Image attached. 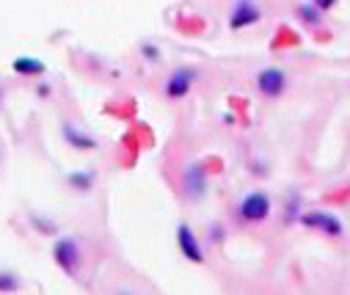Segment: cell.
I'll return each mask as SVG.
<instances>
[{
  "label": "cell",
  "instance_id": "obj_7",
  "mask_svg": "<svg viewBox=\"0 0 350 295\" xmlns=\"http://www.w3.org/2000/svg\"><path fill=\"white\" fill-rule=\"evenodd\" d=\"M177 246H180V251L185 254V259H191V262H204L202 243H199L196 232H193L188 224H180V227H177Z\"/></svg>",
  "mask_w": 350,
  "mask_h": 295
},
{
  "label": "cell",
  "instance_id": "obj_15",
  "mask_svg": "<svg viewBox=\"0 0 350 295\" xmlns=\"http://www.w3.org/2000/svg\"><path fill=\"white\" fill-rule=\"evenodd\" d=\"M122 295H130V292H122Z\"/></svg>",
  "mask_w": 350,
  "mask_h": 295
},
{
  "label": "cell",
  "instance_id": "obj_10",
  "mask_svg": "<svg viewBox=\"0 0 350 295\" xmlns=\"http://www.w3.org/2000/svg\"><path fill=\"white\" fill-rule=\"evenodd\" d=\"M64 138H66L72 146H77V149H94V146H97V141H94L89 133H83V130H77V127H72V125L64 127Z\"/></svg>",
  "mask_w": 350,
  "mask_h": 295
},
{
  "label": "cell",
  "instance_id": "obj_3",
  "mask_svg": "<svg viewBox=\"0 0 350 295\" xmlns=\"http://www.w3.org/2000/svg\"><path fill=\"white\" fill-rule=\"evenodd\" d=\"M196 77H199V69H193V66H177V69L168 75V80H165V97H171V100H183V97L193 88Z\"/></svg>",
  "mask_w": 350,
  "mask_h": 295
},
{
  "label": "cell",
  "instance_id": "obj_4",
  "mask_svg": "<svg viewBox=\"0 0 350 295\" xmlns=\"http://www.w3.org/2000/svg\"><path fill=\"white\" fill-rule=\"evenodd\" d=\"M53 259L58 262L61 270L66 273H77L80 268V246L75 238H58L53 246Z\"/></svg>",
  "mask_w": 350,
  "mask_h": 295
},
{
  "label": "cell",
  "instance_id": "obj_11",
  "mask_svg": "<svg viewBox=\"0 0 350 295\" xmlns=\"http://www.w3.org/2000/svg\"><path fill=\"white\" fill-rule=\"evenodd\" d=\"M14 72H20V75H42L44 64L39 58H17L14 61Z\"/></svg>",
  "mask_w": 350,
  "mask_h": 295
},
{
  "label": "cell",
  "instance_id": "obj_12",
  "mask_svg": "<svg viewBox=\"0 0 350 295\" xmlns=\"http://www.w3.org/2000/svg\"><path fill=\"white\" fill-rule=\"evenodd\" d=\"M69 185L77 190H89L94 185V171H75L69 174Z\"/></svg>",
  "mask_w": 350,
  "mask_h": 295
},
{
  "label": "cell",
  "instance_id": "obj_5",
  "mask_svg": "<svg viewBox=\"0 0 350 295\" xmlns=\"http://www.w3.org/2000/svg\"><path fill=\"white\" fill-rule=\"evenodd\" d=\"M256 88L259 94H265V97H282L284 88H287V75L276 66H268V69H262L256 75Z\"/></svg>",
  "mask_w": 350,
  "mask_h": 295
},
{
  "label": "cell",
  "instance_id": "obj_6",
  "mask_svg": "<svg viewBox=\"0 0 350 295\" xmlns=\"http://www.w3.org/2000/svg\"><path fill=\"white\" fill-rule=\"evenodd\" d=\"M262 20V9L251 0H243V3H234L232 14H229V28L240 31V28H248V25H256Z\"/></svg>",
  "mask_w": 350,
  "mask_h": 295
},
{
  "label": "cell",
  "instance_id": "obj_8",
  "mask_svg": "<svg viewBox=\"0 0 350 295\" xmlns=\"http://www.w3.org/2000/svg\"><path fill=\"white\" fill-rule=\"evenodd\" d=\"M183 185H185V193L191 199H202L207 193V174L202 166H188L185 174H183Z\"/></svg>",
  "mask_w": 350,
  "mask_h": 295
},
{
  "label": "cell",
  "instance_id": "obj_1",
  "mask_svg": "<svg viewBox=\"0 0 350 295\" xmlns=\"http://www.w3.org/2000/svg\"><path fill=\"white\" fill-rule=\"evenodd\" d=\"M237 213H240V218L248 221V224H262V221L271 216V196H268V193H262V190L248 193L245 199L240 202Z\"/></svg>",
  "mask_w": 350,
  "mask_h": 295
},
{
  "label": "cell",
  "instance_id": "obj_14",
  "mask_svg": "<svg viewBox=\"0 0 350 295\" xmlns=\"http://www.w3.org/2000/svg\"><path fill=\"white\" fill-rule=\"evenodd\" d=\"M141 53H144L149 61H154V58L160 55V50H157V47H152V44H141Z\"/></svg>",
  "mask_w": 350,
  "mask_h": 295
},
{
  "label": "cell",
  "instance_id": "obj_2",
  "mask_svg": "<svg viewBox=\"0 0 350 295\" xmlns=\"http://www.w3.org/2000/svg\"><path fill=\"white\" fill-rule=\"evenodd\" d=\"M301 224H304L306 229L323 232V235H328V238H339V235L345 232L342 218H339L336 213H328V210H309V213L301 216Z\"/></svg>",
  "mask_w": 350,
  "mask_h": 295
},
{
  "label": "cell",
  "instance_id": "obj_9",
  "mask_svg": "<svg viewBox=\"0 0 350 295\" xmlns=\"http://www.w3.org/2000/svg\"><path fill=\"white\" fill-rule=\"evenodd\" d=\"M298 20L304 23V25H320L323 23V12L317 9V3H314V0H304V3H298Z\"/></svg>",
  "mask_w": 350,
  "mask_h": 295
},
{
  "label": "cell",
  "instance_id": "obj_13",
  "mask_svg": "<svg viewBox=\"0 0 350 295\" xmlns=\"http://www.w3.org/2000/svg\"><path fill=\"white\" fill-rule=\"evenodd\" d=\"M17 276L14 273H0V290H3V292H14L17 290Z\"/></svg>",
  "mask_w": 350,
  "mask_h": 295
}]
</instances>
